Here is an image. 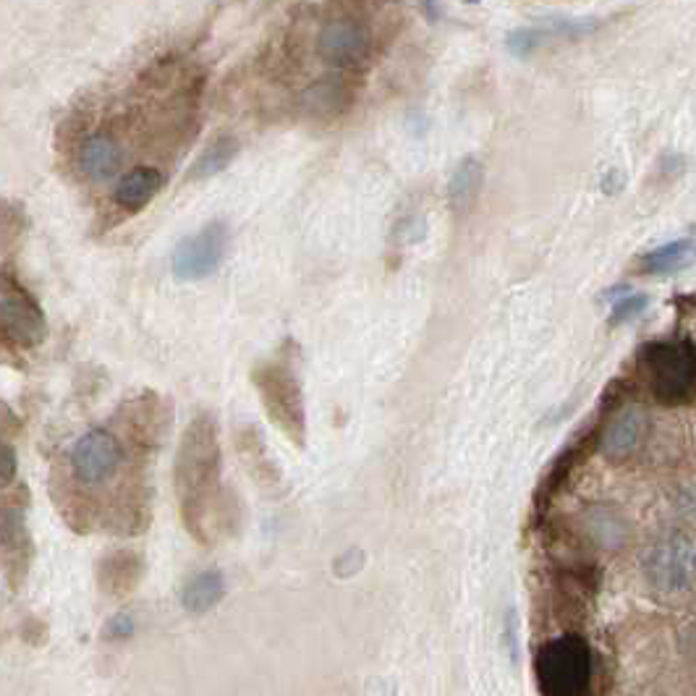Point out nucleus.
Listing matches in <instances>:
<instances>
[{
	"mask_svg": "<svg viewBox=\"0 0 696 696\" xmlns=\"http://www.w3.org/2000/svg\"><path fill=\"white\" fill-rule=\"evenodd\" d=\"M597 443H600V430H589L587 435H581L576 443H571L566 448L563 453H558V459L550 463V469L545 471L540 488L535 492V519L540 521L548 508L552 506V500L560 496V490L566 488V482L571 479L574 469L587 459L589 453L595 451Z\"/></svg>",
	"mask_w": 696,
	"mask_h": 696,
	"instance_id": "10",
	"label": "nucleus"
},
{
	"mask_svg": "<svg viewBox=\"0 0 696 696\" xmlns=\"http://www.w3.org/2000/svg\"><path fill=\"white\" fill-rule=\"evenodd\" d=\"M647 306H649V296L647 294H624L616 304H612L610 325L631 323V320L639 317V314L645 312Z\"/></svg>",
	"mask_w": 696,
	"mask_h": 696,
	"instance_id": "24",
	"label": "nucleus"
},
{
	"mask_svg": "<svg viewBox=\"0 0 696 696\" xmlns=\"http://www.w3.org/2000/svg\"><path fill=\"white\" fill-rule=\"evenodd\" d=\"M484 184V168L477 157H463L461 166L455 168V174L448 184V202H451L453 213H469L474 207V202L482 192Z\"/></svg>",
	"mask_w": 696,
	"mask_h": 696,
	"instance_id": "18",
	"label": "nucleus"
},
{
	"mask_svg": "<svg viewBox=\"0 0 696 696\" xmlns=\"http://www.w3.org/2000/svg\"><path fill=\"white\" fill-rule=\"evenodd\" d=\"M131 631H134V620H131V616H126V612H121V616H116L108 624V636H110V639H121V636H129Z\"/></svg>",
	"mask_w": 696,
	"mask_h": 696,
	"instance_id": "26",
	"label": "nucleus"
},
{
	"mask_svg": "<svg viewBox=\"0 0 696 696\" xmlns=\"http://www.w3.org/2000/svg\"><path fill=\"white\" fill-rule=\"evenodd\" d=\"M372 35L362 21L351 17H339L325 21L323 29L317 32V56L323 58L327 66H339V69H354L362 66L370 56Z\"/></svg>",
	"mask_w": 696,
	"mask_h": 696,
	"instance_id": "9",
	"label": "nucleus"
},
{
	"mask_svg": "<svg viewBox=\"0 0 696 696\" xmlns=\"http://www.w3.org/2000/svg\"><path fill=\"white\" fill-rule=\"evenodd\" d=\"M252 385L259 393L265 414L294 445H304L306 438V411L304 395L296 372L288 362H262L252 370Z\"/></svg>",
	"mask_w": 696,
	"mask_h": 696,
	"instance_id": "3",
	"label": "nucleus"
},
{
	"mask_svg": "<svg viewBox=\"0 0 696 696\" xmlns=\"http://www.w3.org/2000/svg\"><path fill=\"white\" fill-rule=\"evenodd\" d=\"M238 155V141L234 137H218L213 145H207L205 153H202L194 166L189 168V182H207V178L218 176L226 170L234 157Z\"/></svg>",
	"mask_w": 696,
	"mask_h": 696,
	"instance_id": "20",
	"label": "nucleus"
},
{
	"mask_svg": "<svg viewBox=\"0 0 696 696\" xmlns=\"http://www.w3.org/2000/svg\"><path fill=\"white\" fill-rule=\"evenodd\" d=\"M351 102H354V89L341 77L317 79L298 97V105H302L304 114L310 118H317V121L341 116Z\"/></svg>",
	"mask_w": 696,
	"mask_h": 696,
	"instance_id": "13",
	"label": "nucleus"
},
{
	"mask_svg": "<svg viewBox=\"0 0 696 696\" xmlns=\"http://www.w3.org/2000/svg\"><path fill=\"white\" fill-rule=\"evenodd\" d=\"M692 238H680V242L657 246V249L647 252L639 259V271L645 275H668L684 271L688 262H692Z\"/></svg>",
	"mask_w": 696,
	"mask_h": 696,
	"instance_id": "19",
	"label": "nucleus"
},
{
	"mask_svg": "<svg viewBox=\"0 0 696 696\" xmlns=\"http://www.w3.org/2000/svg\"><path fill=\"white\" fill-rule=\"evenodd\" d=\"M584 529H587L589 540L605 550H620L628 540L626 516L608 503L589 506L584 511Z\"/></svg>",
	"mask_w": 696,
	"mask_h": 696,
	"instance_id": "15",
	"label": "nucleus"
},
{
	"mask_svg": "<svg viewBox=\"0 0 696 696\" xmlns=\"http://www.w3.org/2000/svg\"><path fill=\"white\" fill-rule=\"evenodd\" d=\"M137 571H139V560L129 556V552H118V556L105 560L102 581L108 584L114 592H124V589L131 587L134 579H137Z\"/></svg>",
	"mask_w": 696,
	"mask_h": 696,
	"instance_id": "21",
	"label": "nucleus"
},
{
	"mask_svg": "<svg viewBox=\"0 0 696 696\" xmlns=\"http://www.w3.org/2000/svg\"><path fill=\"white\" fill-rule=\"evenodd\" d=\"M77 166L81 176L92 184L110 182L124 166V147L114 134L97 131L79 145Z\"/></svg>",
	"mask_w": 696,
	"mask_h": 696,
	"instance_id": "12",
	"label": "nucleus"
},
{
	"mask_svg": "<svg viewBox=\"0 0 696 696\" xmlns=\"http://www.w3.org/2000/svg\"><path fill=\"white\" fill-rule=\"evenodd\" d=\"M653 383V395L665 406H678L692 399L696 378V356L688 341L649 343L641 351Z\"/></svg>",
	"mask_w": 696,
	"mask_h": 696,
	"instance_id": "5",
	"label": "nucleus"
},
{
	"mask_svg": "<svg viewBox=\"0 0 696 696\" xmlns=\"http://www.w3.org/2000/svg\"><path fill=\"white\" fill-rule=\"evenodd\" d=\"M600 27L597 21H589V19H558V21H550V24H537V27H523V29H516V32L508 37V48H511V52H516V56H527V52L537 50L540 45L556 40V37H566V40H576V37H584L589 32H595V29Z\"/></svg>",
	"mask_w": 696,
	"mask_h": 696,
	"instance_id": "14",
	"label": "nucleus"
},
{
	"mask_svg": "<svg viewBox=\"0 0 696 696\" xmlns=\"http://www.w3.org/2000/svg\"><path fill=\"white\" fill-rule=\"evenodd\" d=\"M24 542V511L19 506L0 508V552L19 550Z\"/></svg>",
	"mask_w": 696,
	"mask_h": 696,
	"instance_id": "22",
	"label": "nucleus"
},
{
	"mask_svg": "<svg viewBox=\"0 0 696 696\" xmlns=\"http://www.w3.org/2000/svg\"><path fill=\"white\" fill-rule=\"evenodd\" d=\"M231 234L223 220L207 223L197 234L186 236L174 252V275L178 281L197 283L218 273L228 254Z\"/></svg>",
	"mask_w": 696,
	"mask_h": 696,
	"instance_id": "7",
	"label": "nucleus"
},
{
	"mask_svg": "<svg viewBox=\"0 0 696 696\" xmlns=\"http://www.w3.org/2000/svg\"><path fill=\"white\" fill-rule=\"evenodd\" d=\"M649 432V414L645 406L620 409L616 419L608 424V430H600L602 453L612 461H624L636 448L645 443Z\"/></svg>",
	"mask_w": 696,
	"mask_h": 696,
	"instance_id": "11",
	"label": "nucleus"
},
{
	"mask_svg": "<svg viewBox=\"0 0 696 696\" xmlns=\"http://www.w3.org/2000/svg\"><path fill=\"white\" fill-rule=\"evenodd\" d=\"M645 579L660 595H678L692 589L694 542L684 535H670L653 545L645 558Z\"/></svg>",
	"mask_w": 696,
	"mask_h": 696,
	"instance_id": "8",
	"label": "nucleus"
},
{
	"mask_svg": "<svg viewBox=\"0 0 696 696\" xmlns=\"http://www.w3.org/2000/svg\"><path fill=\"white\" fill-rule=\"evenodd\" d=\"M163 182H166V178H163V174L157 168H149V166L131 168L129 174L116 184L114 202L121 209H126V213H137V209L153 202L155 194L163 189Z\"/></svg>",
	"mask_w": 696,
	"mask_h": 696,
	"instance_id": "16",
	"label": "nucleus"
},
{
	"mask_svg": "<svg viewBox=\"0 0 696 696\" xmlns=\"http://www.w3.org/2000/svg\"><path fill=\"white\" fill-rule=\"evenodd\" d=\"M48 339V320L37 298L21 286L11 265L0 271V349L32 351Z\"/></svg>",
	"mask_w": 696,
	"mask_h": 696,
	"instance_id": "4",
	"label": "nucleus"
},
{
	"mask_svg": "<svg viewBox=\"0 0 696 696\" xmlns=\"http://www.w3.org/2000/svg\"><path fill=\"white\" fill-rule=\"evenodd\" d=\"M226 597V576L215 568L192 576L182 589V605L189 612H207Z\"/></svg>",
	"mask_w": 696,
	"mask_h": 696,
	"instance_id": "17",
	"label": "nucleus"
},
{
	"mask_svg": "<svg viewBox=\"0 0 696 696\" xmlns=\"http://www.w3.org/2000/svg\"><path fill=\"white\" fill-rule=\"evenodd\" d=\"M176 492L182 498L184 519L194 535L202 537L207 516L218 508L220 496V443L218 427L202 414L186 427L176 453Z\"/></svg>",
	"mask_w": 696,
	"mask_h": 696,
	"instance_id": "1",
	"label": "nucleus"
},
{
	"mask_svg": "<svg viewBox=\"0 0 696 696\" xmlns=\"http://www.w3.org/2000/svg\"><path fill=\"white\" fill-rule=\"evenodd\" d=\"M24 209L13 202H0V249L11 246L24 234Z\"/></svg>",
	"mask_w": 696,
	"mask_h": 696,
	"instance_id": "23",
	"label": "nucleus"
},
{
	"mask_svg": "<svg viewBox=\"0 0 696 696\" xmlns=\"http://www.w3.org/2000/svg\"><path fill=\"white\" fill-rule=\"evenodd\" d=\"M19 477V455L9 440L0 438V490H6L9 484L17 482Z\"/></svg>",
	"mask_w": 696,
	"mask_h": 696,
	"instance_id": "25",
	"label": "nucleus"
},
{
	"mask_svg": "<svg viewBox=\"0 0 696 696\" xmlns=\"http://www.w3.org/2000/svg\"><path fill=\"white\" fill-rule=\"evenodd\" d=\"M542 696H584L592 686V649L576 634L545 641L535 657Z\"/></svg>",
	"mask_w": 696,
	"mask_h": 696,
	"instance_id": "2",
	"label": "nucleus"
},
{
	"mask_svg": "<svg viewBox=\"0 0 696 696\" xmlns=\"http://www.w3.org/2000/svg\"><path fill=\"white\" fill-rule=\"evenodd\" d=\"M66 461H69V477L79 488L97 490L118 477L126 461V451L114 430L95 427L71 445Z\"/></svg>",
	"mask_w": 696,
	"mask_h": 696,
	"instance_id": "6",
	"label": "nucleus"
}]
</instances>
